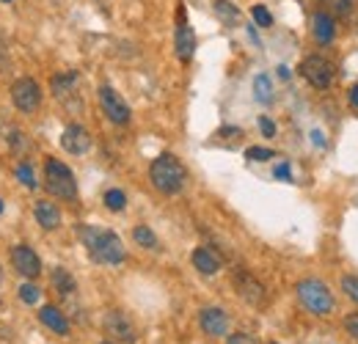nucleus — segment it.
<instances>
[{"label": "nucleus", "mask_w": 358, "mask_h": 344, "mask_svg": "<svg viewBox=\"0 0 358 344\" xmlns=\"http://www.w3.org/2000/svg\"><path fill=\"white\" fill-rule=\"evenodd\" d=\"M80 240H83V245L91 254V259L99 261V264H122L124 257H127L122 237L116 231H110V229L83 226L80 229Z\"/></svg>", "instance_id": "1"}, {"label": "nucleus", "mask_w": 358, "mask_h": 344, "mask_svg": "<svg viewBox=\"0 0 358 344\" xmlns=\"http://www.w3.org/2000/svg\"><path fill=\"white\" fill-rule=\"evenodd\" d=\"M149 179H152V185L160 190V193H166V196H177L179 190L185 187V179H187V171H185V166L179 163L174 155H160L152 166H149Z\"/></svg>", "instance_id": "2"}, {"label": "nucleus", "mask_w": 358, "mask_h": 344, "mask_svg": "<svg viewBox=\"0 0 358 344\" xmlns=\"http://www.w3.org/2000/svg\"><path fill=\"white\" fill-rule=\"evenodd\" d=\"M45 176H47L45 185L47 190H50V196L64 199V201H75L78 199V182H75V176H72L66 163L50 157L45 163Z\"/></svg>", "instance_id": "3"}, {"label": "nucleus", "mask_w": 358, "mask_h": 344, "mask_svg": "<svg viewBox=\"0 0 358 344\" xmlns=\"http://www.w3.org/2000/svg\"><path fill=\"white\" fill-rule=\"evenodd\" d=\"M298 298L303 303V308L317 314V317H325V314H331L336 308V301H334L331 289L322 281H317V278H303L298 284Z\"/></svg>", "instance_id": "4"}, {"label": "nucleus", "mask_w": 358, "mask_h": 344, "mask_svg": "<svg viewBox=\"0 0 358 344\" xmlns=\"http://www.w3.org/2000/svg\"><path fill=\"white\" fill-rule=\"evenodd\" d=\"M301 75H303V80L309 86L325 91L334 83V64L328 58H322V55H306L303 64H301Z\"/></svg>", "instance_id": "5"}, {"label": "nucleus", "mask_w": 358, "mask_h": 344, "mask_svg": "<svg viewBox=\"0 0 358 344\" xmlns=\"http://www.w3.org/2000/svg\"><path fill=\"white\" fill-rule=\"evenodd\" d=\"M11 99L17 105V110L22 113H36L39 105H42V88L34 78H20L14 86H11Z\"/></svg>", "instance_id": "6"}, {"label": "nucleus", "mask_w": 358, "mask_h": 344, "mask_svg": "<svg viewBox=\"0 0 358 344\" xmlns=\"http://www.w3.org/2000/svg\"><path fill=\"white\" fill-rule=\"evenodd\" d=\"M99 108L113 124H127L130 122V108L119 96V91L110 86H99Z\"/></svg>", "instance_id": "7"}, {"label": "nucleus", "mask_w": 358, "mask_h": 344, "mask_svg": "<svg viewBox=\"0 0 358 344\" xmlns=\"http://www.w3.org/2000/svg\"><path fill=\"white\" fill-rule=\"evenodd\" d=\"M105 331H108L113 339H119V342H124V344H135V339H138L133 320H130L124 311H119V308H110V311L105 314Z\"/></svg>", "instance_id": "8"}, {"label": "nucleus", "mask_w": 358, "mask_h": 344, "mask_svg": "<svg viewBox=\"0 0 358 344\" xmlns=\"http://www.w3.org/2000/svg\"><path fill=\"white\" fill-rule=\"evenodd\" d=\"M11 264H14V270H17L20 275H25L28 281L36 278V275L42 273V259H39L36 251H31L28 245H17V248H11Z\"/></svg>", "instance_id": "9"}, {"label": "nucleus", "mask_w": 358, "mask_h": 344, "mask_svg": "<svg viewBox=\"0 0 358 344\" xmlns=\"http://www.w3.org/2000/svg\"><path fill=\"white\" fill-rule=\"evenodd\" d=\"M199 322H201V331L210 334V336H215V339L229 334V317H226L224 308H218V306H207V308H201Z\"/></svg>", "instance_id": "10"}, {"label": "nucleus", "mask_w": 358, "mask_h": 344, "mask_svg": "<svg viewBox=\"0 0 358 344\" xmlns=\"http://www.w3.org/2000/svg\"><path fill=\"white\" fill-rule=\"evenodd\" d=\"M61 146L69 155H78L80 157V155H86L91 149V135L80 124H69V127L64 129V135H61Z\"/></svg>", "instance_id": "11"}, {"label": "nucleus", "mask_w": 358, "mask_h": 344, "mask_svg": "<svg viewBox=\"0 0 358 344\" xmlns=\"http://www.w3.org/2000/svg\"><path fill=\"white\" fill-rule=\"evenodd\" d=\"M234 289L240 292L243 301L251 303V306H259V303L265 301L262 284H259L254 275H248V273H234Z\"/></svg>", "instance_id": "12"}, {"label": "nucleus", "mask_w": 358, "mask_h": 344, "mask_svg": "<svg viewBox=\"0 0 358 344\" xmlns=\"http://www.w3.org/2000/svg\"><path fill=\"white\" fill-rule=\"evenodd\" d=\"M174 50H177L179 61H190L196 52V34L187 22H177V34H174Z\"/></svg>", "instance_id": "13"}, {"label": "nucleus", "mask_w": 358, "mask_h": 344, "mask_svg": "<svg viewBox=\"0 0 358 344\" xmlns=\"http://www.w3.org/2000/svg\"><path fill=\"white\" fill-rule=\"evenodd\" d=\"M190 261H193V267H196L201 275H215V273L221 270V257H218L213 248H196Z\"/></svg>", "instance_id": "14"}, {"label": "nucleus", "mask_w": 358, "mask_h": 344, "mask_svg": "<svg viewBox=\"0 0 358 344\" xmlns=\"http://www.w3.org/2000/svg\"><path fill=\"white\" fill-rule=\"evenodd\" d=\"M312 31H314V39L320 44H331L336 39V22H334V17L325 14V11H317V14H314Z\"/></svg>", "instance_id": "15"}, {"label": "nucleus", "mask_w": 358, "mask_h": 344, "mask_svg": "<svg viewBox=\"0 0 358 344\" xmlns=\"http://www.w3.org/2000/svg\"><path fill=\"white\" fill-rule=\"evenodd\" d=\"M50 86H52V94L61 102H72L75 94H78V75H72V72L69 75H52Z\"/></svg>", "instance_id": "16"}, {"label": "nucleus", "mask_w": 358, "mask_h": 344, "mask_svg": "<svg viewBox=\"0 0 358 344\" xmlns=\"http://www.w3.org/2000/svg\"><path fill=\"white\" fill-rule=\"evenodd\" d=\"M39 320L45 322L50 331H55L58 336H66L69 334V320L61 314V308H55V306H45L42 311H39Z\"/></svg>", "instance_id": "17"}, {"label": "nucleus", "mask_w": 358, "mask_h": 344, "mask_svg": "<svg viewBox=\"0 0 358 344\" xmlns=\"http://www.w3.org/2000/svg\"><path fill=\"white\" fill-rule=\"evenodd\" d=\"M34 215H36L42 229H58V226H61V210H58L52 201H39V204L34 207Z\"/></svg>", "instance_id": "18"}, {"label": "nucleus", "mask_w": 358, "mask_h": 344, "mask_svg": "<svg viewBox=\"0 0 358 344\" xmlns=\"http://www.w3.org/2000/svg\"><path fill=\"white\" fill-rule=\"evenodd\" d=\"M52 287H55L61 295H72V292L78 289V281H75L64 267H55V270H52Z\"/></svg>", "instance_id": "19"}, {"label": "nucleus", "mask_w": 358, "mask_h": 344, "mask_svg": "<svg viewBox=\"0 0 358 344\" xmlns=\"http://www.w3.org/2000/svg\"><path fill=\"white\" fill-rule=\"evenodd\" d=\"M133 240L141 248H149V251H157L160 243H157V234L149 229V226H135L133 229Z\"/></svg>", "instance_id": "20"}, {"label": "nucleus", "mask_w": 358, "mask_h": 344, "mask_svg": "<svg viewBox=\"0 0 358 344\" xmlns=\"http://www.w3.org/2000/svg\"><path fill=\"white\" fill-rule=\"evenodd\" d=\"M215 14L221 17L224 25H237L240 22V8L229 0H215Z\"/></svg>", "instance_id": "21"}, {"label": "nucleus", "mask_w": 358, "mask_h": 344, "mask_svg": "<svg viewBox=\"0 0 358 344\" xmlns=\"http://www.w3.org/2000/svg\"><path fill=\"white\" fill-rule=\"evenodd\" d=\"M254 94H257V99H259L262 105H270V102H273V86H270L268 75H257V80H254Z\"/></svg>", "instance_id": "22"}, {"label": "nucleus", "mask_w": 358, "mask_h": 344, "mask_svg": "<svg viewBox=\"0 0 358 344\" xmlns=\"http://www.w3.org/2000/svg\"><path fill=\"white\" fill-rule=\"evenodd\" d=\"M105 207H108L110 213H122V210L127 207V196H124V190H119V187L108 190V193H105Z\"/></svg>", "instance_id": "23"}, {"label": "nucleus", "mask_w": 358, "mask_h": 344, "mask_svg": "<svg viewBox=\"0 0 358 344\" xmlns=\"http://www.w3.org/2000/svg\"><path fill=\"white\" fill-rule=\"evenodd\" d=\"M251 17H254V22H257L259 28H270V25H273V14H270L262 3H257V6L251 8Z\"/></svg>", "instance_id": "24"}, {"label": "nucleus", "mask_w": 358, "mask_h": 344, "mask_svg": "<svg viewBox=\"0 0 358 344\" xmlns=\"http://www.w3.org/2000/svg\"><path fill=\"white\" fill-rule=\"evenodd\" d=\"M17 179L25 185V187H36V176H34V169H31V163H20L17 166Z\"/></svg>", "instance_id": "25"}, {"label": "nucleus", "mask_w": 358, "mask_h": 344, "mask_svg": "<svg viewBox=\"0 0 358 344\" xmlns=\"http://www.w3.org/2000/svg\"><path fill=\"white\" fill-rule=\"evenodd\" d=\"M20 301L28 303V306H31V303H36L39 301V287H36V284H31V281H25V284L20 287Z\"/></svg>", "instance_id": "26"}, {"label": "nucleus", "mask_w": 358, "mask_h": 344, "mask_svg": "<svg viewBox=\"0 0 358 344\" xmlns=\"http://www.w3.org/2000/svg\"><path fill=\"white\" fill-rule=\"evenodd\" d=\"M342 289H345L348 298H353L358 303V275H345L342 278Z\"/></svg>", "instance_id": "27"}, {"label": "nucleus", "mask_w": 358, "mask_h": 344, "mask_svg": "<svg viewBox=\"0 0 358 344\" xmlns=\"http://www.w3.org/2000/svg\"><path fill=\"white\" fill-rule=\"evenodd\" d=\"M245 155H248V160H259V163H265V160H270L275 152H270V149H265V146H251Z\"/></svg>", "instance_id": "28"}, {"label": "nucleus", "mask_w": 358, "mask_h": 344, "mask_svg": "<svg viewBox=\"0 0 358 344\" xmlns=\"http://www.w3.org/2000/svg\"><path fill=\"white\" fill-rule=\"evenodd\" d=\"M331 6H334V11H336L339 17H348V14L356 8V0H331Z\"/></svg>", "instance_id": "29"}, {"label": "nucleus", "mask_w": 358, "mask_h": 344, "mask_svg": "<svg viewBox=\"0 0 358 344\" xmlns=\"http://www.w3.org/2000/svg\"><path fill=\"white\" fill-rule=\"evenodd\" d=\"M345 331L358 342V314H348L345 317Z\"/></svg>", "instance_id": "30"}, {"label": "nucleus", "mask_w": 358, "mask_h": 344, "mask_svg": "<svg viewBox=\"0 0 358 344\" xmlns=\"http://www.w3.org/2000/svg\"><path fill=\"white\" fill-rule=\"evenodd\" d=\"M259 129H262L265 138H273V135H275V124H273V119H268V116L259 119Z\"/></svg>", "instance_id": "31"}, {"label": "nucleus", "mask_w": 358, "mask_h": 344, "mask_svg": "<svg viewBox=\"0 0 358 344\" xmlns=\"http://www.w3.org/2000/svg\"><path fill=\"white\" fill-rule=\"evenodd\" d=\"M226 344H257L251 336H245V334H234V336H229Z\"/></svg>", "instance_id": "32"}, {"label": "nucleus", "mask_w": 358, "mask_h": 344, "mask_svg": "<svg viewBox=\"0 0 358 344\" xmlns=\"http://www.w3.org/2000/svg\"><path fill=\"white\" fill-rule=\"evenodd\" d=\"M275 176H278V179H284V182H289V179H292V176H289V166H287V163H281V166L275 169Z\"/></svg>", "instance_id": "33"}, {"label": "nucleus", "mask_w": 358, "mask_h": 344, "mask_svg": "<svg viewBox=\"0 0 358 344\" xmlns=\"http://www.w3.org/2000/svg\"><path fill=\"white\" fill-rule=\"evenodd\" d=\"M312 141H314V146H325V138H322L320 129H312Z\"/></svg>", "instance_id": "34"}, {"label": "nucleus", "mask_w": 358, "mask_h": 344, "mask_svg": "<svg viewBox=\"0 0 358 344\" xmlns=\"http://www.w3.org/2000/svg\"><path fill=\"white\" fill-rule=\"evenodd\" d=\"M0 69H8V55L3 52V42H0Z\"/></svg>", "instance_id": "35"}, {"label": "nucleus", "mask_w": 358, "mask_h": 344, "mask_svg": "<svg viewBox=\"0 0 358 344\" xmlns=\"http://www.w3.org/2000/svg\"><path fill=\"white\" fill-rule=\"evenodd\" d=\"M350 105H353V108L358 110V86L350 88Z\"/></svg>", "instance_id": "36"}, {"label": "nucleus", "mask_w": 358, "mask_h": 344, "mask_svg": "<svg viewBox=\"0 0 358 344\" xmlns=\"http://www.w3.org/2000/svg\"><path fill=\"white\" fill-rule=\"evenodd\" d=\"M0 281H3V267H0Z\"/></svg>", "instance_id": "37"}, {"label": "nucleus", "mask_w": 358, "mask_h": 344, "mask_svg": "<svg viewBox=\"0 0 358 344\" xmlns=\"http://www.w3.org/2000/svg\"><path fill=\"white\" fill-rule=\"evenodd\" d=\"M0 213H3V201H0Z\"/></svg>", "instance_id": "38"}, {"label": "nucleus", "mask_w": 358, "mask_h": 344, "mask_svg": "<svg viewBox=\"0 0 358 344\" xmlns=\"http://www.w3.org/2000/svg\"><path fill=\"white\" fill-rule=\"evenodd\" d=\"M99 344H113V342H99Z\"/></svg>", "instance_id": "39"}, {"label": "nucleus", "mask_w": 358, "mask_h": 344, "mask_svg": "<svg viewBox=\"0 0 358 344\" xmlns=\"http://www.w3.org/2000/svg\"><path fill=\"white\" fill-rule=\"evenodd\" d=\"M6 3H11V0H6Z\"/></svg>", "instance_id": "40"}, {"label": "nucleus", "mask_w": 358, "mask_h": 344, "mask_svg": "<svg viewBox=\"0 0 358 344\" xmlns=\"http://www.w3.org/2000/svg\"><path fill=\"white\" fill-rule=\"evenodd\" d=\"M270 344H275V342H270Z\"/></svg>", "instance_id": "41"}]
</instances>
